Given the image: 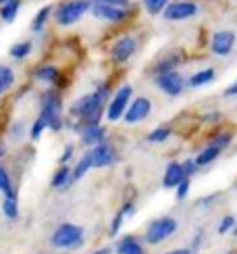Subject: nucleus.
<instances>
[{
  "label": "nucleus",
  "instance_id": "obj_10",
  "mask_svg": "<svg viewBox=\"0 0 237 254\" xmlns=\"http://www.w3.org/2000/svg\"><path fill=\"white\" fill-rule=\"evenodd\" d=\"M90 13L98 21H106V23H125V21L131 17V8H121V6L92 2Z\"/></svg>",
  "mask_w": 237,
  "mask_h": 254
},
{
  "label": "nucleus",
  "instance_id": "obj_27",
  "mask_svg": "<svg viewBox=\"0 0 237 254\" xmlns=\"http://www.w3.org/2000/svg\"><path fill=\"white\" fill-rule=\"evenodd\" d=\"M0 192L4 194V198H17L13 182H10V175H8V171L2 165H0Z\"/></svg>",
  "mask_w": 237,
  "mask_h": 254
},
{
  "label": "nucleus",
  "instance_id": "obj_39",
  "mask_svg": "<svg viewBox=\"0 0 237 254\" xmlns=\"http://www.w3.org/2000/svg\"><path fill=\"white\" fill-rule=\"evenodd\" d=\"M23 133H25V125L21 123V121L13 123V127H10V135H13V137H21Z\"/></svg>",
  "mask_w": 237,
  "mask_h": 254
},
{
  "label": "nucleus",
  "instance_id": "obj_42",
  "mask_svg": "<svg viewBox=\"0 0 237 254\" xmlns=\"http://www.w3.org/2000/svg\"><path fill=\"white\" fill-rule=\"evenodd\" d=\"M225 96H237V81L233 83V86H229L227 90H225Z\"/></svg>",
  "mask_w": 237,
  "mask_h": 254
},
{
  "label": "nucleus",
  "instance_id": "obj_48",
  "mask_svg": "<svg viewBox=\"0 0 237 254\" xmlns=\"http://www.w3.org/2000/svg\"><path fill=\"white\" fill-rule=\"evenodd\" d=\"M225 254H235V252H225Z\"/></svg>",
  "mask_w": 237,
  "mask_h": 254
},
{
  "label": "nucleus",
  "instance_id": "obj_21",
  "mask_svg": "<svg viewBox=\"0 0 237 254\" xmlns=\"http://www.w3.org/2000/svg\"><path fill=\"white\" fill-rule=\"evenodd\" d=\"M221 148H217V146H212V144H208L206 148H202V152L193 158L196 161V165H198V169H202V167H206V165H210V163H214L217 158L221 156Z\"/></svg>",
  "mask_w": 237,
  "mask_h": 254
},
{
  "label": "nucleus",
  "instance_id": "obj_15",
  "mask_svg": "<svg viewBox=\"0 0 237 254\" xmlns=\"http://www.w3.org/2000/svg\"><path fill=\"white\" fill-rule=\"evenodd\" d=\"M79 137H81V144L83 146L94 148L96 144H100V142L106 140V129H104L102 125H88V127H81Z\"/></svg>",
  "mask_w": 237,
  "mask_h": 254
},
{
  "label": "nucleus",
  "instance_id": "obj_22",
  "mask_svg": "<svg viewBox=\"0 0 237 254\" xmlns=\"http://www.w3.org/2000/svg\"><path fill=\"white\" fill-rule=\"evenodd\" d=\"M21 6H23V0H8V2L0 6V19H2L4 23H13L19 15Z\"/></svg>",
  "mask_w": 237,
  "mask_h": 254
},
{
  "label": "nucleus",
  "instance_id": "obj_33",
  "mask_svg": "<svg viewBox=\"0 0 237 254\" xmlns=\"http://www.w3.org/2000/svg\"><path fill=\"white\" fill-rule=\"evenodd\" d=\"M189 188H191V179L185 177V179H183V182L175 188V198H177V200H185L187 194H189Z\"/></svg>",
  "mask_w": 237,
  "mask_h": 254
},
{
  "label": "nucleus",
  "instance_id": "obj_34",
  "mask_svg": "<svg viewBox=\"0 0 237 254\" xmlns=\"http://www.w3.org/2000/svg\"><path fill=\"white\" fill-rule=\"evenodd\" d=\"M233 227H235V219L231 217V215H225L223 219H221V223H219V234L221 236H225V234H229V231H233Z\"/></svg>",
  "mask_w": 237,
  "mask_h": 254
},
{
  "label": "nucleus",
  "instance_id": "obj_3",
  "mask_svg": "<svg viewBox=\"0 0 237 254\" xmlns=\"http://www.w3.org/2000/svg\"><path fill=\"white\" fill-rule=\"evenodd\" d=\"M83 227L75 225V223H62L59 225L50 236V246L62 250V252H71V250H79L83 246Z\"/></svg>",
  "mask_w": 237,
  "mask_h": 254
},
{
  "label": "nucleus",
  "instance_id": "obj_31",
  "mask_svg": "<svg viewBox=\"0 0 237 254\" xmlns=\"http://www.w3.org/2000/svg\"><path fill=\"white\" fill-rule=\"evenodd\" d=\"M44 129H48V125H46L44 117H40L38 115V119L34 121V125H31V129H29V137L31 140H40L42 133H44Z\"/></svg>",
  "mask_w": 237,
  "mask_h": 254
},
{
  "label": "nucleus",
  "instance_id": "obj_47",
  "mask_svg": "<svg viewBox=\"0 0 237 254\" xmlns=\"http://www.w3.org/2000/svg\"><path fill=\"white\" fill-rule=\"evenodd\" d=\"M4 2H8V0H0V6H2V4H4Z\"/></svg>",
  "mask_w": 237,
  "mask_h": 254
},
{
  "label": "nucleus",
  "instance_id": "obj_41",
  "mask_svg": "<svg viewBox=\"0 0 237 254\" xmlns=\"http://www.w3.org/2000/svg\"><path fill=\"white\" fill-rule=\"evenodd\" d=\"M123 213H125V217H131L133 213H135V202H133V200H127V202L123 204Z\"/></svg>",
  "mask_w": 237,
  "mask_h": 254
},
{
  "label": "nucleus",
  "instance_id": "obj_26",
  "mask_svg": "<svg viewBox=\"0 0 237 254\" xmlns=\"http://www.w3.org/2000/svg\"><path fill=\"white\" fill-rule=\"evenodd\" d=\"M31 50H34V44H31V42H17V44L10 46L8 55L13 57L15 61H23V59H27L31 55Z\"/></svg>",
  "mask_w": 237,
  "mask_h": 254
},
{
  "label": "nucleus",
  "instance_id": "obj_29",
  "mask_svg": "<svg viewBox=\"0 0 237 254\" xmlns=\"http://www.w3.org/2000/svg\"><path fill=\"white\" fill-rule=\"evenodd\" d=\"M173 135V129L171 127H156V129H152L148 133V142H152V144H163V142H167L169 137Z\"/></svg>",
  "mask_w": 237,
  "mask_h": 254
},
{
  "label": "nucleus",
  "instance_id": "obj_28",
  "mask_svg": "<svg viewBox=\"0 0 237 254\" xmlns=\"http://www.w3.org/2000/svg\"><path fill=\"white\" fill-rule=\"evenodd\" d=\"M169 2H171V0H142L144 10L148 15H152V17L163 15V10L169 6Z\"/></svg>",
  "mask_w": 237,
  "mask_h": 254
},
{
  "label": "nucleus",
  "instance_id": "obj_24",
  "mask_svg": "<svg viewBox=\"0 0 237 254\" xmlns=\"http://www.w3.org/2000/svg\"><path fill=\"white\" fill-rule=\"evenodd\" d=\"M15 86V71L8 65H0V96Z\"/></svg>",
  "mask_w": 237,
  "mask_h": 254
},
{
  "label": "nucleus",
  "instance_id": "obj_6",
  "mask_svg": "<svg viewBox=\"0 0 237 254\" xmlns=\"http://www.w3.org/2000/svg\"><path fill=\"white\" fill-rule=\"evenodd\" d=\"M133 98V88L129 86V83H125V86H121L115 94L113 98L109 100V107H106V119H109L111 123H117L118 119H123V115L129 107V102H131Z\"/></svg>",
  "mask_w": 237,
  "mask_h": 254
},
{
  "label": "nucleus",
  "instance_id": "obj_18",
  "mask_svg": "<svg viewBox=\"0 0 237 254\" xmlns=\"http://www.w3.org/2000/svg\"><path fill=\"white\" fill-rule=\"evenodd\" d=\"M71 184H73V169L69 165H60L55 171V175H52L50 186L55 190H64V188H69Z\"/></svg>",
  "mask_w": 237,
  "mask_h": 254
},
{
  "label": "nucleus",
  "instance_id": "obj_16",
  "mask_svg": "<svg viewBox=\"0 0 237 254\" xmlns=\"http://www.w3.org/2000/svg\"><path fill=\"white\" fill-rule=\"evenodd\" d=\"M34 79L48 83V86H57L60 79V71L57 65H40L38 69H34Z\"/></svg>",
  "mask_w": 237,
  "mask_h": 254
},
{
  "label": "nucleus",
  "instance_id": "obj_46",
  "mask_svg": "<svg viewBox=\"0 0 237 254\" xmlns=\"http://www.w3.org/2000/svg\"><path fill=\"white\" fill-rule=\"evenodd\" d=\"M233 236H235V238H237V225H235V227H233Z\"/></svg>",
  "mask_w": 237,
  "mask_h": 254
},
{
  "label": "nucleus",
  "instance_id": "obj_43",
  "mask_svg": "<svg viewBox=\"0 0 237 254\" xmlns=\"http://www.w3.org/2000/svg\"><path fill=\"white\" fill-rule=\"evenodd\" d=\"M165 254H191V248H177V250H169Z\"/></svg>",
  "mask_w": 237,
  "mask_h": 254
},
{
  "label": "nucleus",
  "instance_id": "obj_36",
  "mask_svg": "<svg viewBox=\"0 0 237 254\" xmlns=\"http://www.w3.org/2000/svg\"><path fill=\"white\" fill-rule=\"evenodd\" d=\"M92 2L111 4V6H121V8H131V0H92Z\"/></svg>",
  "mask_w": 237,
  "mask_h": 254
},
{
  "label": "nucleus",
  "instance_id": "obj_17",
  "mask_svg": "<svg viewBox=\"0 0 237 254\" xmlns=\"http://www.w3.org/2000/svg\"><path fill=\"white\" fill-rule=\"evenodd\" d=\"M117 254H146L142 242H139L135 236H125L118 240V244L115 246Z\"/></svg>",
  "mask_w": 237,
  "mask_h": 254
},
{
  "label": "nucleus",
  "instance_id": "obj_12",
  "mask_svg": "<svg viewBox=\"0 0 237 254\" xmlns=\"http://www.w3.org/2000/svg\"><path fill=\"white\" fill-rule=\"evenodd\" d=\"M152 113V100L146 98V96H135L129 102V107L123 115V121L127 125H135V123H142L148 119V115Z\"/></svg>",
  "mask_w": 237,
  "mask_h": 254
},
{
  "label": "nucleus",
  "instance_id": "obj_40",
  "mask_svg": "<svg viewBox=\"0 0 237 254\" xmlns=\"http://www.w3.org/2000/svg\"><path fill=\"white\" fill-rule=\"evenodd\" d=\"M181 165H183V171H185V175H187V177H191L193 173L198 171L196 161H185V163H181Z\"/></svg>",
  "mask_w": 237,
  "mask_h": 254
},
{
  "label": "nucleus",
  "instance_id": "obj_4",
  "mask_svg": "<svg viewBox=\"0 0 237 254\" xmlns=\"http://www.w3.org/2000/svg\"><path fill=\"white\" fill-rule=\"evenodd\" d=\"M90 8H92V0H64V2H60L55 8L52 15H55L57 25L71 27L77 23L85 13H90Z\"/></svg>",
  "mask_w": 237,
  "mask_h": 254
},
{
  "label": "nucleus",
  "instance_id": "obj_37",
  "mask_svg": "<svg viewBox=\"0 0 237 254\" xmlns=\"http://www.w3.org/2000/svg\"><path fill=\"white\" fill-rule=\"evenodd\" d=\"M73 152H75V148H73V144H67V146H64V150H62V154H60V158H59V163H60V165H67V163L71 161V156H73Z\"/></svg>",
  "mask_w": 237,
  "mask_h": 254
},
{
  "label": "nucleus",
  "instance_id": "obj_45",
  "mask_svg": "<svg viewBox=\"0 0 237 254\" xmlns=\"http://www.w3.org/2000/svg\"><path fill=\"white\" fill-rule=\"evenodd\" d=\"M4 152H6V150H4V146H2V142H0V158H2V156H4Z\"/></svg>",
  "mask_w": 237,
  "mask_h": 254
},
{
  "label": "nucleus",
  "instance_id": "obj_30",
  "mask_svg": "<svg viewBox=\"0 0 237 254\" xmlns=\"http://www.w3.org/2000/svg\"><path fill=\"white\" fill-rule=\"evenodd\" d=\"M2 215L8 221H15L19 217V204H17V198H4L2 200Z\"/></svg>",
  "mask_w": 237,
  "mask_h": 254
},
{
  "label": "nucleus",
  "instance_id": "obj_44",
  "mask_svg": "<svg viewBox=\"0 0 237 254\" xmlns=\"http://www.w3.org/2000/svg\"><path fill=\"white\" fill-rule=\"evenodd\" d=\"M88 254H113L111 248H100V250H94V252H88Z\"/></svg>",
  "mask_w": 237,
  "mask_h": 254
},
{
  "label": "nucleus",
  "instance_id": "obj_32",
  "mask_svg": "<svg viewBox=\"0 0 237 254\" xmlns=\"http://www.w3.org/2000/svg\"><path fill=\"white\" fill-rule=\"evenodd\" d=\"M233 142V135L231 133H217L212 137V146H217V148H221V150H225V148H229V144Z\"/></svg>",
  "mask_w": 237,
  "mask_h": 254
},
{
  "label": "nucleus",
  "instance_id": "obj_19",
  "mask_svg": "<svg viewBox=\"0 0 237 254\" xmlns=\"http://www.w3.org/2000/svg\"><path fill=\"white\" fill-rule=\"evenodd\" d=\"M214 75H217V71H214L212 67H206V69H200L196 71L193 75L187 79V88H202V86H208L210 81H214Z\"/></svg>",
  "mask_w": 237,
  "mask_h": 254
},
{
  "label": "nucleus",
  "instance_id": "obj_13",
  "mask_svg": "<svg viewBox=\"0 0 237 254\" xmlns=\"http://www.w3.org/2000/svg\"><path fill=\"white\" fill-rule=\"evenodd\" d=\"M90 156H92V165L94 169H102V167H111L117 163V152H115V148L113 144L109 142H100V144H96L94 148H90Z\"/></svg>",
  "mask_w": 237,
  "mask_h": 254
},
{
  "label": "nucleus",
  "instance_id": "obj_23",
  "mask_svg": "<svg viewBox=\"0 0 237 254\" xmlns=\"http://www.w3.org/2000/svg\"><path fill=\"white\" fill-rule=\"evenodd\" d=\"M181 61L183 59L179 55H167L165 59H160L156 65H154L152 73H154V75H160V73H167V71H175L181 65Z\"/></svg>",
  "mask_w": 237,
  "mask_h": 254
},
{
  "label": "nucleus",
  "instance_id": "obj_38",
  "mask_svg": "<svg viewBox=\"0 0 237 254\" xmlns=\"http://www.w3.org/2000/svg\"><path fill=\"white\" fill-rule=\"evenodd\" d=\"M223 119V113H219V111H212V113H206L202 117V121H206V123H219Z\"/></svg>",
  "mask_w": 237,
  "mask_h": 254
},
{
  "label": "nucleus",
  "instance_id": "obj_9",
  "mask_svg": "<svg viewBox=\"0 0 237 254\" xmlns=\"http://www.w3.org/2000/svg\"><path fill=\"white\" fill-rule=\"evenodd\" d=\"M135 52H137V40L133 36H118L113 42L109 55H111V61L115 65H125Z\"/></svg>",
  "mask_w": 237,
  "mask_h": 254
},
{
  "label": "nucleus",
  "instance_id": "obj_1",
  "mask_svg": "<svg viewBox=\"0 0 237 254\" xmlns=\"http://www.w3.org/2000/svg\"><path fill=\"white\" fill-rule=\"evenodd\" d=\"M111 96V83L106 81L102 86H98L96 92L83 94L71 104V117H75L77 123V131H81V127L88 125H100L102 115H104V102Z\"/></svg>",
  "mask_w": 237,
  "mask_h": 254
},
{
  "label": "nucleus",
  "instance_id": "obj_14",
  "mask_svg": "<svg viewBox=\"0 0 237 254\" xmlns=\"http://www.w3.org/2000/svg\"><path fill=\"white\" fill-rule=\"evenodd\" d=\"M185 171H183V165L177 163V161H171L165 169V177H163V186L169 188V190H175L183 179H185Z\"/></svg>",
  "mask_w": 237,
  "mask_h": 254
},
{
  "label": "nucleus",
  "instance_id": "obj_25",
  "mask_svg": "<svg viewBox=\"0 0 237 254\" xmlns=\"http://www.w3.org/2000/svg\"><path fill=\"white\" fill-rule=\"evenodd\" d=\"M90 169H94V165H92V156H90V150H88L77 161V165L73 167V182H79L81 177H85V173H88Z\"/></svg>",
  "mask_w": 237,
  "mask_h": 254
},
{
  "label": "nucleus",
  "instance_id": "obj_5",
  "mask_svg": "<svg viewBox=\"0 0 237 254\" xmlns=\"http://www.w3.org/2000/svg\"><path fill=\"white\" fill-rule=\"evenodd\" d=\"M175 231H177V219L175 217H158L154 219L152 223L148 225L146 229V242L148 244H160V242H165L169 240L171 236H175Z\"/></svg>",
  "mask_w": 237,
  "mask_h": 254
},
{
  "label": "nucleus",
  "instance_id": "obj_20",
  "mask_svg": "<svg viewBox=\"0 0 237 254\" xmlns=\"http://www.w3.org/2000/svg\"><path fill=\"white\" fill-rule=\"evenodd\" d=\"M52 13H55V8H52V4H46V6H42L38 13H36V17L31 19V31L34 34H42L44 31V27H46V23L50 21V17H52Z\"/></svg>",
  "mask_w": 237,
  "mask_h": 254
},
{
  "label": "nucleus",
  "instance_id": "obj_7",
  "mask_svg": "<svg viewBox=\"0 0 237 254\" xmlns=\"http://www.w3.org/2000/svg\"><path fill=\"white\" fill-rule=\"evenodd\" d=\"M154 83H156V88H158L160 92L167 94V96H171V98L181 96L183 90H185V86H187L185 77H183L177 69H175V71L160 73V75H154Z\"/></svg>",
  "mask_w": 237,
  "mask_h": 254
},
{
  "label": "nucleus",
  "instance_id": "obj_11",
  "mask_svg": "<svg viewBox=\"0 0 237 254\" xmlns=\"http://www.w3.org/2000/svg\"><path fill=\"white\" fill-rule=\"evenodd\" d=\"M237 44V34L231 29H219V31H214L212 38H210V52L214 57H229L233 48Z\"/></svg>",
  "mask_w": 237,
  "mask_h": 254
},
{
  "label": "nucleus",
  "instance_id": "obj_2",
  "mask_svg": "<svg viewBox=\"0 0 237 254\" xmlns=\"http://www.w3.org/2000/svg\"><path fill=\"white\" fill-rule=\"evenodd\" d=\"M40 117H44L48 129L52 131H60L64 127L62 119V98L59 90H46L40 98Z\"/></svg>",
  "mask_w": 237,
  "mask_h": 254
},
{
  "label": "nucleus",
  "instance_id": "obj_49",
  "mask_svg": "<svg viewBox=\"0 0 237 254\" xmlns=\"http://www.w3.org/2000/svg\"><path fill=\"white\" fill-rule=\"evenodd\" d=\"M235 186H237V184H235Z\"/></svg>",
  "mask_w": 237,
  "mask_h": 254
},
{
  "label": "nucleus",
  "instance_id": "obj_35",
  "mask_svg": "<svg viewBox=\"0 0 237 254\" xmlns=\"http://www.w3.org/2000/svg\"><path fill=\"white\" fill-rule=\"evenodd\" d=\"M123 221H125V213L118 210V213L115 215V219H113V223H111V236L113 238L118 236V231H121V227H123Z\"/></svg>",
  "mask_w": 237,
  "mask_h": 254
},
{
  "label": "nucleus",
  "instance_id": "obj_8",
  "mask_svg": "<svg viewBox=\"0 0 237 254\" xmlns=\"http://www.w3.org/2000/svg\"><path fill=\"white\" fill-rule=\"evenodd\" d=\"M200 13L198 2L193 0H171L169 6L163 10V17L167 21H187Z\"/></svg>",
  "mask_w": 237,
  "mask_h": 254
}]
</instances>
